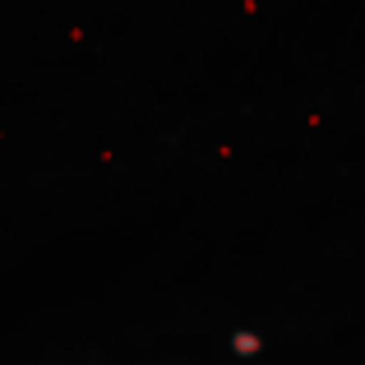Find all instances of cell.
<instances>
[{
	"label": "cell",
	"mask_w": 365,
	"mask_h": 365,
	"mask_svg": "<svg viewBox=\"0 0 365 365\" xmlns=\"http://www.w3.org/2000/svg\"><path fill=\"white\" fill-rule=\"evenodd\" d=\"M232 347H236V356H241L245 365H250V361H259V338H255V333H236Z\"/></svg>",
	"instance_id": "6da1fadb"
}]
</instances>
